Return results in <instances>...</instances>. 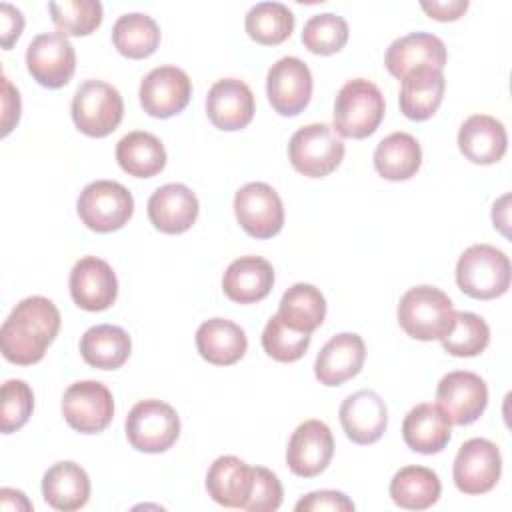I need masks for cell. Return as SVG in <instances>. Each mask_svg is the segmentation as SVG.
<instances>
[{
    "label": "cell",
    "instance_id": "cell-39",
    "mask_svg": "<svg viewBox=\"0 0 512 512\" xmlns=\"http://www.w3.org/2000/svg\"><path fill=\"white\" fill-rule=\"evenodd\" d=\"M348 42V24L334 12L314 14L302 28V44L312 54L330 56L344 48Z\"/></svg>",
    "mask_w": 512,
    "mask_h": 512
},
{
    "label": "cell",
    "instance_id": "cell-8",
    "mask_svg": "<svg viewBox=\"0 0 512 512\" xmlns=\"http://www.w3.org/2000/svg\"><path fill=\"white\" fill-rule=\"evenodd\" d=\"M76 210L86 228L108 234L128 224L134 212V198L120 182L96 180L84 186Z\"/></svg>",
    "mask_w": 512,
    "mask_h": 512
},
{
    "label": "cell",
    "instance_id": "cell-1",
    "mask_svg": "<svg viewBox=\"0 0 512 512\" xmlns=\"http://www.w3.org/2000/svg\"><path fill=\"white\" fill-rule=\"evenodd\" d=\"M60 312L50 298L20 300L0 328L2 356L18 366L40 362L60 330Z\"/></svg>",
    "mask_w": 512,
    "mask_h": 512
},
{
    "label": "cell",
    "instance_id": "cell-40",
    "mask_svg": "<svg viewBox=\"0 0 512 512\" xmlns=\"http://www.w3.org/2000/svg\"><path fill=\"white\" fill-rule=\"evenodd\" d=\"M308 346L310 334L290 328L278 314H274L262 330V348L276 362H296L306 354Z\"/></svg>",
    "mask_w": 512,
    "mask_h": 512
},
{
    "label": "cell",
    "instance_id": "cell-7",
    "mask_svg": "<svg viewBox=\"0 0 512 512\" xmlns=\"http://www.w3.org/2000/svg\"><path fill=\"white\" fill-rule=\"evenodd\" d=\"M70 112L82 134L104 138L122 122L124 102L112 84L102 80H84L72 98Z\"/></svg>",
    "mask_w": 512,
    "mask_h": 512
},
{
    "label": "cell",
    "instance_id": "cell-35",
    "mask_svg": "<svg viewBox=\"0 0 512 512\" xmlns=\"http://www.w3.org/2000/svg\"><path fill=\"white\" fill-rule=\"evenodd\" d=\"M112 42L122 56L142 60L152 56L160 46V28L152 16L130 12L114 22Z\"/></svg>",
    "mask_w": 512,
    "mask_h": 512
},
{
    "label": "cell",
    "instance_id": "cell-36",
    "mask_svg": "<svg viewBox=\"0 0 512 512\" xmlns=\"http://www.w3.org/2000/svg\"><path fill=\"white\" fill-rule=\"evenodd\" d=\"M244 28L254 42L276 46L290 38L294 30V14L282 2H258L248 10Z\"/></svg>",
    "mask_w": 512,
    "mask_h": 512
},
{
    "label": "cell",
    "instance_id": "cell-9",
    "mask_svg": "<svg viewBox=\"0 0 512 512\" xmlns=\"http://www.w3.org/2000/svg\"><path fill=\"white\" fill-rule=\"evenodd\" d=\"M62 416L80 434H98L114 418L112 392L98 380H80L62 396Z\"/></svg>",
    "mask_w": 512,
    "mask_h": 512
},
{
    "label": "cell",
    "instance_id": "cell-23",
    "mask_svg": "<svg viewBox=\"0 0 512 512\" xmlns=\"http://www.w3.org/2000/svg\"><path fill=\"white\" fill-rule=\"evenodd\" d=\"M458 148L472 164H494L506 154V128L494 116L472 114L462 122L458 130Z\"/></svg>",
    "mask_w": 512,
    "mask_h": 512
},
{
    "label": "cell",
    "instance_id": "cell-20",
    "mask_svg": "<svg viewBox=\"0 0 512 512\" xmlns=\"http://www.w3.org/2000/svg\"><path fill=\"white\" fill-rule=\"evenodd\" d=\"M344 434L354 444H374L388 426V408L374 390H358L338 410Z\"/></svg>",
    "mask_w": 512,
    "mask_h": 512
},
{
    "label": "cell",
    "instance_id": "cell-44",
    "mask_svg": "<svg viewBox=\"0 0 512 512\" xmlns=\"http://www.w3.org/2000/svg\"><path fill=\"white\" fill-rule=\"evenodd\" d=\"M22 28H24L22 12L16 6L2 2L0 4V42L4 50L12 48V44L20 38Z\"/></svg>",
    "mask_w": 512,
    "mask_h": 512
},
{
    "label": "cell",
    "instance_id": "cell-21",
    "mask_svg": "<svg viewBox=\"0 0 512 512\" xmlns=\"http://www.w3.org/2000/svg\"><path fill=\"white\" fill-rule=\"evenodd\" d=\"M446 58V46L438 36L430 32H410L388 46L384 64L394 78L402 80L408 72L418 68L442 70Z\"/></svg>",
    "mask_w": 512,
    "mask_h": 512
},
{
    "label": "cell",
    "instance_id": "cell-38",
    "mask_svg": "<svg viewBox=\"0 0 512 512\" xmlns=\"http://www.w3.org/2000/svg\"><path fill=\"white\" fill-rule=\"evenodd\" d=\"M50 18L64 36H88L102 24L98 0H64L48 4Z\"/></svg>",
    "mask_w": 512,
    "mask_h": 512
},
{
    "label": "cell",
    "instance_id": "cell-31",
    "mask_svg": "<svg viewBox=\"0 0 512 512\" xmlns=\"http://www.w3.org/2000/svg\"><path fill=\"white\" fill-rule=\"evenodd\" d=\"M118 166L136 178H152L166 166V150L160 138L150 132H128L116 144Z\"/></svg>",
    "mask_w": 512,
    "mask_h": 512
},
{
    "label": "cell",
    "instance_id": "cell-28",
    "mask_svg": "<svg viewBox=\"0 0 512 512\" xmlns=\"http://www.w3.org/2000/svg\"><path fill=\"white\" fill-rule=\"evenodd\" d=\"M446 90V78L442 70L418 68L402 78L400 86V110L406 118L422 122L436 114Z\"/></svg>",
    "mask_w": 512,
    "mask_h": 512
},
{
    "label": "cell",
    "instance_id": "cell-24",
    "mask_svg": "<svg viewBox=\"0 0 512 512\" xmlns=\"http://www.w3.org/2000/svg\"><path fill=\"white\" fill-rule=\"evenodd\" d=\"M274 286V268L262 256H240L222 276L224 294L238 304L264 300Z\"/></svg>",
    "mask_w": 512,
    "mask_h": 512
},
{
    "label": "cell",
    "instance_id": "cell-29",
    "mask_svg": "<svg viewBox=\"0 0 512 512\" xmlns=\"http://www.w3.org/2000/svg\"><path fill=\"white\" fill-rule=\"evenodd\" d=\"M198 354L214 366L236 364L248 348L244 330L226 318H210L196 330Z\"/></svg>",
    "mask_w": 512,
    "mask_h": 512
},
{
    "label": "cell",
    "instance_id": "cell-11",
    "mask_svg": "<svg viewBox=\"0 0 512 512\" xmlns=\"http://www.w3.org/2000/svg\"><path fill=\"white\" fill-rule=\"evenodd\" d=\"M234 214L246 234L258 240L276 236L284 226V206L266 182H248L234 196Z\"/></svg>",
    "mask_w": 512,
    "mask_h": 512
},
{
    "label": "cell",
    "instance_id": "cell-6",
    "mask_svg": "<svg viewBox=\"0 0 512 512\" xmlns=\"http://www.w3.org/2000/svg\"><path fill=\"white\" fill-rule=\"evenodd\" d=\"M126 438L138 452L160 454L172 448L180 436L178 412L156 398L140 400L126 416Z\"/></svg>",
    "mask_w": 512,
    "mask_h": 512
},
{
    "label": "cell",
    "instance_id": "cell-18",
    "mask_svg": "<svg viewBox=\"0 0 512 512\" xmlns=\"http://www.w3.org/2000/svg\"><path fill=\"white\" fill-rule=\"evenodd\" d=\"M206 114L218 130H242L254 118V94L246 82L222 78L208 90Z\"/></svg>",
    "mask_w": 512,
    "mask_h": 512
},
{
    "label": "cell",
    "instance_id": "cell-12",
    "mask_svg": "<svg viewBox=\"0 0 512 512\" xmlns=\"http://www.w3.org/2000/svg\"><path fill=\"white\" fill-rule=\"evenodd\" d=\"M26 66L40 86L52 90L62 88L72 80L76 70L74 46L60 32L38 34L26 48Z\"/></svg>",
    "mask_w": 512,
    "mask_h": 512
},
{
    "label": "cell",
    "instance_id": "cell-47",
    "mask_svg": "<svg viewBox=\"0 0 512 512\" xmlns=\"http://www.w3.org/2000/svg\"><path fill=\"white\" fill-rule=\"evenodd\" d=\"M0 506L4 510H32V504L26 500V496L20 490L2 488L0 490Z\"/></svg>",
    "mask_w": 512,
    "mask_h": 512
},
{
    "label": "cell",
    "instance_id": "cell-32",
    "mask_svg": "<svg viewBox=\"0 0 512 512\" xmlns=\"http://www.w3.org/2000/svg\"><path fill=\"white\" fill-rule=\"evenodd\" d=\"M422 164V148L408 132H392L374 150L376 172L392 182L412 178Z\"/></svg>",
    "mask_w": 512,
    "mask_h": 512
},
{
    "label": "cell",
    "instance_id": "cell-34",
    "mask_svg": "<svg viewBox=\"0 0 512 512\" xmlns=\"http://www.w3.org/2000/svg\"><path fill=\"white\" fill-rule=\"evenodd\" d=\"M276 314L290 328L312 334L326 318V300L316 286L296 282L282 294Z\"/></svg>",
    "mask_w": 512,
    "mask_h": 512
},
{
    "label": "cell",
    "instance_id": "cell-42",
    "mask_svg": "<svg viewBox=\"0 0 512 512\" xmlns=\"http://www.w3.org/2000/svg\"><path fill=\"white\" fill-rule=\"evenodd\" d=\"M282 484L274 472L264 466H254V484L244 506L248 512H274L282 504Z\"/></svg>",
    "mask_w": 512,
    "mask_h": 512
},
{
    "label": "cell",
    "instance_id": "cell-3",
    "mask_svg": "<svg viewBox=\"0 0 512 512\" xmlns=\"http://www.w3.org/2000/svg\"><path fill=\"white\" fill-rule=\"evenodd\" d=\"M386 112L380 88L366 80H348L334 100V132L344 138L362 140L372 136Z\"/></svg>",
    "mask_w": 512,
    "mask_h": 512
},
{
    "label": "cell",
    "instance_id": "cell-17",
    "mask_svg": "<svg viewBox=\"0 0 512 512\" xmlns=\"http://www.w3.org/2000/svg\"><path fill=\"white\" fill-rule=\"evenodd\" d=\"M70 296L88 312L110 308L118 296V280L112 266L96 256L80 258L70 272Z\"/></svg>",
    "mask_w": 512,
    "mask_h": 512
},
{
    "label": "cell",
    "instance_id": "cell-25",
    "mask_svg": "<svg viewBox=\"0 0 512 512\" xmlns=\"http://www.w3.org/2000/svg\"><path fill=\"white\" fill-rule=\"evenodd\" d=\"M254 484V466L236 456H218L206 474L208 496L226 508L244 510Z\"/></svg>",
    "mask_w": 512,
    "mask_h": 512
},
{
    "label": "cell",
    "instance_id": "cell-13",
    "mask_svg": "<svg viewBox=\"0 0 512 512\" xmlns=\"http://www.w3.org/2000/svg\"><path fill=\"white\" fill-rule=\"evenodd\" d=\"M436 404L456 426L476 422L488 404L486 382L468 370H454L442 376L436 388Z\"/></svg>",
    "mask_w": 512,
    "mask_h": 512
},
{
    "label": "cell",
    "instance_id": "cell-19",
    "mask_svg": "<svg viewBox=\"0 0 512 512\" xmlns=\"http://www.w3.org/2000/svg\"><path fill=\"white\" fill-rule=\"evenodd\" d=\"M366 360V344L354 332L332 336L316 356L314 376L324 386H340L354 378Z\"/></svg>",
    "mask_w": 512,
    "mask_h": 512
},
{
    "label": "cell",
    "instance_id": "cell-4",
    "mask_svg": "<svg viewBox=\"0 0 512 512\" xmlns=\"http://www.w3.org/2000/svg\"><path fill=\"white\" fill-rule=\"evenodd\" d=\"M458 288L476 300H492L510 288V260L490 244H472L456 264Z\"/></svg>",
    "mask_w": 512,
    "mask_h": 512
},
{
    "label": "cell",
    "instance_id": "cell-27",
    "mask_svg": "<svg viewBox=\"0 0 512 512\" xmlns=\"http://www.w3.org/2000/svg\"><path fill=\"white\" fill-rule=\"evenodd\" d=\"M42 496L54 510H78L90 498V478L80 464L60 460L44 472Z\"/></svg>",
    "mask_w": 512,
    "mask_h": 512
},
{
    "label": "cell",
    "instance_id": "cell-5",
    "mask_svg": "<svg viewBox=\"0 0 512 512\" xmlns=\"http://www.w3.org/2000/svg\"><path fill=\"white\" fill-rule=\"evenodd\" d=\"M344 142L328 124H306L298 128L288 142V158L296 172L308 178L332 174L344 158Z\"/></svg>",
    "mask_w": 512,
    "mask_h": 512
},
{
    "label": "cell",
    "instance_id": "cell-10",
    "mask_svg": "<svg viewBox=\"0 0 512 512\" xmlns=\"http://www.w3.org/2000/svg\"><path fill=\"white\" fill-rule=\"evenodd\" d=\"M502 474V456L498 446L486 438L466 440L454 458L452 478L462 494L490 492Z\"/></svg>",
    "mask_w": 512,
    "mask_h": 512
},
{
    "label": "cell",
    "instance_id": "cell-14",
    "mask_svg": "<svg viewBox=\"0 0 512 512\" xmlns=\"http://www.w3.org/2000/svg\"><path fill=\"white\" fill-rule=\"evenodd\" d=\"M312 88V72L296 56H284L268 70L266 94L280 116L300 114L312 98Z\"/></svg>",
    "mask_w": 512,
    "mask_h": 512
},
{
    "label": "cell",
    "instance_id": "cell-48",
    "mask_svg": "<svg viewBox=\"0 0 512 512\" xmlns=\"http://www.w3.org/2000/svg\"><path fill=\"white\" fill-rule=\"evenodd\" d=\"M508 200H510V196L506 194V196H502L498 202H494V208H492L494 228H500L504 236H508V230H506V224H508V216H506V214H508V208H506V204H508Z\"/></svg>",
    "mask_w": 512,
    "mask_h": 512
},
{
    "label": "cell",
    "instance_id": "cell-30",
    "mask_svg": "<svg viewBox=\"0 0 512 512\" xmlns=\"http://www.w3.org/2000/svg\"><path fill=\"white\" fill-rule=\"evenodd\" d=\"M130 352L132 340L120 326L96 324L80 338V354L84 362L98 370L120 368L130 358Z\"/></svg>",
    "mask_w": 512,
    "mask_h": 512
},
{
    "label": "cell",
    "instance_id": "cell-43",
    "mask_svg": "<svg viewBox=\"0 0 512 512\" xmlns=\"http://www.w3.org/2000/svg\"><path fill=\"white\" fill-rule=\"evenodd\" d=\"M294 508H296V512H322V510L352 512L354 502L344 492L318 490V492H310V494L302 496Z\"/></svg>",
    "mask_w": 512,
    "mask_h": 512
},
{
    "label": "cell",
    "instance_id": "cell-16",
    "mask_svg": "<svg viewBox=\"0 0 512 512\" xmlns=\"http://www.w3.org/2000/svg\"><path fill=\"white\" fill-rule=\"evenodd\" d=\"M334 456V436L322 420H306L296 426L288 440L286 464L300 478L324 472Z\"/></svg>",
    "mask_w": 512,
    "mask_h": 512
},
{
    "label": "cell",
    "instance_id": "cell-41",
    "mask_svg": "<svg viewBox=\"0 0 512 512\" xmlns=\"http://www.w3.org/2000/svg\"><path fill=\"white\" fill-rule=\"evenodd\" d=\"M34 410V392L24 380H6L2 384V412L0 430L12 434L20 430Z\"/></svg>",
    "mask_w": 512,
    "mask_h": 512
},
{
    "label": "cell",
    "instance_id": "cell-22",
    "mask_svg": "<svg viewBox=\"0 0 512 512\" xmlns=\"http://www.w3.org/2000/svg\"><path fill=\"white\" fill-rule=\"evenodd\" d=\"M198 198L178 182L164 184L148 198V218L152 226L164 234H182L192 228L198 218Z\"/></svg>",
    "mask_w": 512,
    "mask_h": 512
},
{
    "label": "cell",
    "instance_id": "cell-33",
    "mask_svg": "<svg viewBox=\"0 0 512 512\" xmlns=\"http://www.w3.org/2000/svg\"><path fill=\"white\" fill-rule=\"evenodd\" d=\"M390 498L404 510H426L438 502L442 484L426 466H404L390 480Z\"/></svg>",
    "mask_w": 512,
    "mask_h": 512
},
{
    "label": "cell",
    "instance_id": "cell-37",
    "mask_svg": "<svg viewBox=\"0 0 512 512\" xmlns=\"http://www.w3.org/2000/svg\"><path fill=\"white\" fill-rule=\"evenodd\" d=\"M440 342L448 354L472 358L486 350L490 342V328L486 320L474 312H456L450 332Z\"/></svg>",
    "mask_w": 512,
    "mask_h": 512
},
{
    "label": "cell",
    "instance_id": "cell-45",
    "mask_svg": "<svg viewBox=\"0 0 512 512\" xmlns=\"http://www.w3.org/2000/svg\"><path fill=\"white\" fill-rule=\"evenodd\" d=\"M20 120V94L10 84L6 76H2V136H8L10 130Z\"/></svg>",
    "mask_w": 512,
    "mask_h": 512
},
{
    "label": "cell",
    "instance_id": "cell-2",
    "mask_svg": "<svg viewBox=\"0 0 512 512\" xmlns=\"http://www.w3.org/2000/svg\"><path fill=\"white\" fill-rule=\"evenodd\" d=\"M398 324L414 340H442L454 324V306L446 292L434 286L410 288L398 304Z\"/></svg>",
    "mask_w": 512,
    "mask_h": 512
},
{
    "label": "cell",
    "instance_id": "cell-46",
    "mask_svg": "<svg viewBox=\"0 0 512 512\" xmlns=\"http://www.w3.org/2000/svg\"><path fill=\"white\" fill-rule=\"evenodd\" d=\"M422 10L438 22H454L468 10V0H432L422 2Z\"/></svg>",
    "mask_w": 512,
    "mask_h": 512
},
{
    "label": "cell",
    "instance_id": "cell-15",
    "mask_svg": "<svg viewBox=\"0 0 512 512\" xmlns=\"http://www.w3.org/2000/svg\"><path fill=\"white\" fill-rule=\"evenodd\" d=\"M140 104L154 118H170L180 114L192 96L188 74L176 66H158L140 82Z\"/></svg>",
    "mask_w": 512,
    "mask_h": 512
},
{
    "label": "cell",
    "instance_id": "cell-26",
    "mask_svg": "<svg viewBox=\"0 0 512 512\" xmlns=\"http://www.w3.org/2000/svg\"><path fill=\"white\" fill-rule=\"evenodd\" d=\"M452 422L438 404H416L402 422V438L408 448L420 454H438L450 442Z\"/></svg>",
    "mask_w": 512,
    "mask_h": 512
}]
</instances>
